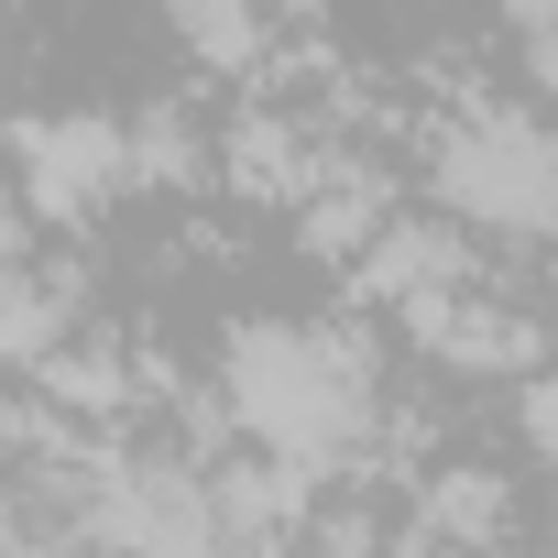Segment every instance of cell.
Segmentation results:
<instances>
[{"mask_svg":"<svg viewBox=\"0 0 558 558\" xmlns=\"http://www.w3.org/2000/svg\"><path fill=\"white\" fill-rule=\"evenodd\" d=\"M208 66H263V0H165Z\"/></svg>","mask_w":558,"mask_h":558,"instance_id":"277c9868","label":"cell"},{"mask_svg":"<svg viewBox=\"0 0 558 558\" xmlns=\"http://www.w3.org/2000/svg\"><path fill=\"white\" fill-rule=\"evenodd\" d=\"M219 395H230V427H241L263 460H286L296 482L351 471L362 438H373V362H362L340 329H307V318H252V329H230Z\"/></svg>","mask_w":558,"mask_h":558,"instance_id":"6da1fadb","label":"cell"},{"mask_svg":"<svg viewBox=\"0 0 558 558\" xmlns=\"http://www.w3.org/2000/svg\"><path fill=\"white\" fill-rule=\"evenodd\" d=\"M514 12V45H525V77L558 99V0H504Z\"/></svg>","mask_w":558,"mask_h":558,"instance_id":"5b68a950","label":"cell"},{"mask_svg":"<svg viewBox=\"0 0 558 558\" xmlns=\"http://www.w3.org/2000/svg\"><path fill=\"white\" fill-rule=\"evenodd\" d=\"M525 438L558 460V384H536V395H525Z\"/></svg>","mask_w":558,"mask_h":558,"instance_id":"8992f818","label":"cell"},{"mask_svg":"<svg viewBox=\"0 0 558 558\" xmlns=\"http://www.w3.org/2000/svg\"><path fill=\"white\" fill-rule=\"evenodd\" d=\"M143 175H154V154L110 110H45V121H23V197L45 219H88V208L132 197Z\"/></svg>","mask_w":558,"mask_h":558,"instance_id":"3957f363","label":"cell"},{"mask_svg":"<svg viewBox=\"0 0 558 558\" xmlns=\"http://www.w3.org/2000/svg\"><path fill=\"white\" fill-rule=\"evenodd\" d=\"M427 175H438V208L471 230H525V241L558 230V132L525 110H460Z\"/></svg>","mask_w":558,"mask_h":558,"instance_id":"7a4b0ae2","label":"cell"}]
</instances>
